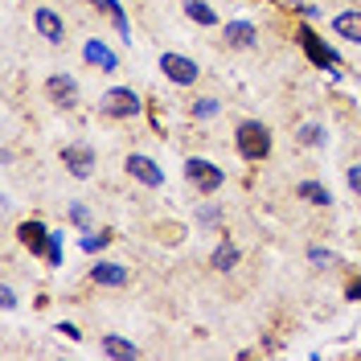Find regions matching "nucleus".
Segmentation results:
<instances>
[{"label": "nucleus", "instance_id": "1", "mask_svg": "<svg viewBox=\"0 0 361 361\" xmlns=\"http://www.w3.org/2000/svg\"><path fill=\"white\" fill-rule=\"evenodd\" d=\"M234 148H238V157L250 160V164L267 160L271 157V128L259 123V119H243V123L234 128Z\"/></svg>", "mask_w": 361, "mask_h": 361}, {"label": "nucleus", "instance_id": "2", "mask_svg": "<svg viewBox=\"0 0 361 361\" xmlns=\"http://www.w3.org/2000/svg\"><path fill=\"white\" fill-rule=\"evenodd\" d=\"M185 180L197 189V193H218L226 185V173L214 164V160H205V157H189L185 160Z\"/></svg>", "mask_w": 361, "mask_h": 361}, {"label": "nucleus", "instance_id": "3", "mask_svg": "<svg viewBox=\"0 0 361 361\" xmlns=\"http://www.w3.org/2000/svg\"><path fill=\"white\" fill-rule=\"evenodd\" d=\"M99 111L111 115V119H132V115L144 111V103H140V94L128 87H111L103 99H99Z\"/></svg>", "mask_w": 361, "mask_h": 361}, {"label": "nucleus", "instance_id": "4", "mask_svg": "<svg viewBox=\"0 0 361 361\" xmlns=\"http://www.w3.org/2000/svg\"><path fill=\"white\" fill-rule=\"evenodd\" d=\"M160 74L173 82V87H193L197 78H202V70L193 58H185V54H160Z\"/></svg>", "mask_w": 361, "mask_h": 361}, {"label": "nucleus", "instance_id": "5", "mask_svg": "<svg viewBox=\"0 0 361 361\" xmlns=\"http://www.w3.org/2000/svg\"><path fill=\"white\" fill-rule=\"evenodd\" d=\"M295 37H300V45H304V54H308V58H312V62H316L320 70H337V66H341L337 49L320 42V37H316V33L308 29V25H304V29H295Z\"/></svg>", "mask_w": 361, "mask_h": 361}, {"label": "nucleus", "instance_id": "6", "mask_svg": "<svg viewBox=\"0 0 361 361\" xmlns=\"http://www.w3.org/2000/svg\"><path fill=\"white\" fill-rule=\"evenodd\" d=\"M62 169H70V177L87 180L94 173V148L90 144H66L62 148Z\"/></svg>", "mask_w": 361, "mask_h": 361}, {"label": "nucleus", "instance_id": "7", "mask_svg": "<svg viewBox=\"0 0 361 361\" xmlns=\"http://www.w3.org/2000/svg\"><path fill=\"white\" fill-rule=\"evenodd\" d=\"M123 169H128V177H132V180L148 185V189H160V185H164V173H160V164H157L152 157H144V152H132Z\"/></svg>", "mask_w": 361, "mask_h": 361}, {"label": "nucleus", "instance_id": "8", "mask_svg": "<svg viewBox=\"0 0 361 361\" xmlns=\"http://www.w3.org/2000/svg\"><path fill=\"white\" fill-rule=\"evenodd\" d=\"M17 238H21V247H29V255H45V247H49V230L33 218L17 226Z\"/></svg>", "mask_w": 361, "mask_h": 361}, {"label": "nucleus", "instance_id": "9", "mask_svg": "<svg viewBox=\"0 0 361 361\" xmlns=\"http://www.w3.org/2000/svg\"><path fill=\"white\" fill-rule=\"evenodd\" d=\"M45 90H49V99H54L58 107H74V103H78V82H74L70 74H54V78L45 82Z\"/></svg>", "mask_w": 361, "mask_h": 361}, {"label": "nucleus", "instance_id": "10", "mask_svg": "<svg viewBox=\"0 0 361 361\" xmlns=\"http://www.w3.org/2000/svg\"><path fill=\"white\" fill-rule=\"evenodd\" d=\"M33 25H37V33H42L45 42H54V45L66 37V25H62V17H58L54 8H37V13H33Z\"/></svg>", "mask_w": 361, "mask_h": 361}, {"label": "nucleus", "instance_id": "11", "mask_svg": "<svg viewBox=\"0 0 361 361\" xmlns=\"http://www.w3.org/2000/svg\"><path fill=\"white\" fill-rule=\"evenodd\" d=\"M82 58H87L90 66H99V70H107V74H111V70H119V58H115L111 49H107V45L99 42V37H90L87 45H82Z\"/></svg>", "mask_w": 361, "mask_h": 361}, {"label": "nucleus", "instance_id": "12", "mask_svg": "<svg viewBox=\"0 0 361 361\" xmlns=\"http://www.w3.org/2000/svg\"><path fill=\"white\" fill-rule=\"evenodd\" d=\"M259 42V29L250 21H226V45H234V49H250V45Z\"/></svg>", "mask_w": 361, "mask_h": 361}, {"label": "nucleus", "instance_id": "13", "mask_svg": "<svg viewBox=\"0 0 361 361\" xmlns=\"http://www.w3.org/2000/svg\"><path fill=\"white\" fill-rule=\"evenodd\" d=\"M90 279L103 283V288H123L128 283V267H119V263H94L90 267Z\"/></svg>", "mask_w": 361, "mask_h": 361}, {"label": "nucleus", "instance_id": "14", "mask_svg": "<svg viewBox=\"0 0 361 361\" xmlns=\"http://www.w3.org/2000/svg\"><path fill=\"white\" fill-rule=\"evenodd\" d=\"M333 29H337L345 42H357V45H361V13H357V8L337 13V17H333Z\"/></svg>", "mask_w": 361, "mask_h": 361}, {"label": "nucleus", "instance_id": "15", "mask_svg": "<svg viewBox=\"0 0 361 361\" xmlns=\"http://www.w3.org/2000/svg\"><path fill=\"white\" fill-rule=\"evenodd\" d=\"M295 197L308 202V205H333V193H329L320 180H300V185H295Z\"/></svg>", "mask_w": 361, "mask_h": 361}, {"label": "nucleus", "instance_id": "16", "mask_svg": "<svg viewBox=\"0 0 361 361\" xmlns=\"http://www.w3.org/2000/svg\"><path fill=\"white\" fill-rule=\"evenodd\" d=\"M209 267H214V271H234V267H238V247H234L230 238H222L218 250H214V259H209Z\"/></svg>", "mask_w": 361, "mask_h": 361}, {"label": "nucleus", "instance_id": "17", "mask_svg": "<svg viewBox=\"0 0 361 361\" xmlns=\"http://www.w3.org/2000/svg\"><path fill=\"white\" fill-rule=\"evenodd\" d=\"M103 353H107V357H135L140 349H135L132 341H123V337H111V333H107V337H103Z\"/></svg>", "mask_w": 361, "mask_h": 361}, {"label": "nucleus", "instance_id": "18", "mask_svg": "<svg viewBox=\"0 0 361 361\" xmlns=\"http://www.w3.org/2000/svg\"><path fill=\"white\" fill-rule=\"evenodd\" d=\"M185 17L197 21V25H218V13H214L209 4H202V0H189V4H185Z\"/></svg>", "mask_w": 361, "mask_h": 361}, {"label": "nucleus", "instance_id": "19", "mask_svg": "<svg viewBox=\"0 0 361 361\" xmlns=\"http://www.w3.org/2000/svg\"><path fill=\"white\" fill-rule=\"evenodd\" d=\"M324 140H329L324 123H304V128H300V144H304V148H320Z\"/></svg>", "mask_w": 361, "mask_h": 361}, {"label": "nucleus", "instance_id": "20", "mask_svg": "<svg viewBox=\"0 0 361 361\" xmlns=\"http://www.w3.org/2000/svg\"><path fill=\"white\" fill-rule=\"evenodd\" d=\"M49 267H62V234H49V247H45Z\"/></svg>", "mask_w": 361, "mask_h": 361}, {"label": "nucleus", "instance_id": "21", "mask_svg": "<svg viewBox=\"0 0 361 361\" xmlns=\"http://www.w3.org/2000/svg\"><path fill=\"white\" fill-rule=\"evenodd\" d=\"M193 115H197V119L218 115V99H209V94H205V99H197V103H193Z\"/></svg>", "mask_w": 361, "mask_h": 361}, {"label": "nucleus", "instance_id": "22", "mask_svg": "<svg viewBox=\"0 0 361 361\" xmlns=\"http://www.w3.org/2000/svg\"><path fill=\"white\" fill-rule=\"evenodd\" d=\"M111 243V234H94V230H87V238H82V250H103Z\"/></svg>", "mask_w": 361, "mask_h": 361}, {"label": "nucleus", "instance_id": "23", "mask_svg": "<svg viewBox=\"0 0 361 361\" xmlns=\"http://www.w3.org/2000/svg\"><path fill=\"white\" fill-rule=\"evenodd\" d=\"M308 259H312L316 267H329V263H333V250H324V247H308Z\"/></svg>", "mask_w": 361, "mask_h": 361}, {"label": "nucleus", "instance_id": "24", "mask_svg": "<svg viewBox=\"0 0 361 361\" xmlns=\"http://www.w3.org/2000/svg\"><path fill=\"white\" fill-rule=\"evenodd\" d=\"M70 218H74V222L82 226V230L90 226V214H87V205H70Z\"/></svg>", "mask_w": 361, "mask_h": 361}, {"label": "nucleus", "instance_id": "25", "mask_svg": "<svg viewBox=\"0 0 361 361\" xmlns=\"http://www.w3.org/2000/svg\"><path fill=\"white\" fill-rule=\"evenodd\" d=\"M345 180H349V189H353V193L361 197V164H353V169L345 173Z\"/></svg>", "mask_w": 361, "mask_h": 361}, {"label": "nucleus", "instance_id": "26", "mask_svg": "<svg viewBox=\"0 0 361 361\" xmlns=\"http://www.w3.org/2000/svg\"><path fill=\"white\" fill-rule=\"evenodd\" d=\"M0 304H4V308H17V292H13V288H8V283H4V288H0Z\"/></svg>", "mask_w": 361, "mask_h": 361}, {"label": "nucleus", "instance_id": "27", "mask_svg": "<svg viewBox=\"0 0 361 361\" xmlns=\"http://www.w3.org/2000/svg\"><path fill=\"white\" fill-rule=\"evenodd\" d=\"M218 218H222V214H218L214 205H209V209H202V222H205V226H218Z\"/></svg>", "mask_w": 361, "mask_h": 361}, {"label": "nucleus", "instance_id": "28", "mask_svg": "<svg viewBox=\"0 0 361 361\" xmlns=\"http://www.w3.org/2000/svg\"><path fill=\"white\" fill-rule=\"evenodd\" d=\"M58 333H66L70 341H82V333H78V329H74V324H58Z\"/></svg>", "mask_w": 361, "mask_h": 361}, {"label": "nucleus", "instance_id": "29", "mask_svg": "<svg viewBox=\"0 0 361 361\" xmlns=\"http://www.w3.org/2000/svg\"><path fill=\"white\" fill-rule=\"evenodd\" d=\"M345 295H349V300H361V279H357V283H349V292H345Z\"/></svg>", "mask_w": 361, "mask_h": 361}, {"label": "nucleus", "instance_id": "30", "mask_svg": "<svg viewBox=\"0 0 361 361\" xmlns=\"http://www.w3.org/2000/svg\"><path fill=\"white\" fill-rule=\"evenodd\" d=\"M94 4H103V0H94Z\"/></svg>", "mask_w": 361, "mask_h": 361}]
</instances>
